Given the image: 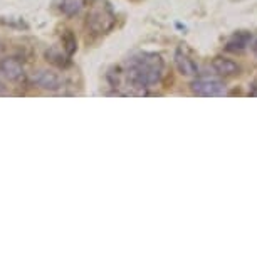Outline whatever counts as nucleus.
Returning a JSON list of instances; mask_svg holds the SVG:
<instances>
[{"mask_svg": "<svg viewBox=\"0 0 257 257\" xmlns=\"http://www.w3.org/2000/svg\"><path fill=\"white\" fill-rule=\"evenodd\" d=\"M163 59L155 52H140L128 61L126 79L135 89H147L157 86L163 77Z\"/></svg>", "mask_w": 257, "mask_h": 257, "instance_id": "1", "label": "nucleus"}, {"mask_svg": "<svg viewBox=\"0 0 257 257\" xmlns=\"http://www.w3.org/2000/svg\"><path fill=\"white\" fill-rule=\"evenodd\" d=\"M114 21L116 17L113 14V9L109 7V4L104 2L91 9L88 19H86V27L93 34H104L114 26Z\"/></svg>", "mask_w": 257, "mask_h": 257, "instance_id": "2", "label": "nucleus"}, {"mask_svg": "<svg viewBox=\"0 0 257 257\" xmlns=\"http://www.w3.org/2000/svg\"><path fill=\"white\" fill-rule=\"evenodd\" d=\"M31 81L36 86H39L41 89L51 91V93H56V91L64 88V77L54 71H49V69L34 71L31 76Z\"/></svg>", "mask_w": 257, "mask_h": 257, "instance_id": "3", "label": "nucleus"}, {"mask_svg": "<svg viewBox=\"0 0 257 257\" xmlns=\"http://www.w3.org/2000/svg\"><path fill=\"white\" fill-rule=\"evenodd\" d=\"M190 89L197 96H220L224 94L225 86L220 81L212 79V77H200L190 84Z\"/></svg>", "mask_w": 257, "mask_h": 257, "instance_id": "4", "label": "nucleus"}, {"mask_svg": "<svg viewBox=\"0 0 257 257\" xmlns=\"http://www.w3.org/2000/svg\"><path fill=\"white\" fill-rule=\"evenodd\" d=\"M0 72L9 81L24 79V67L21 64V61H17L16 57H6V59L0 61Z\"/></svg>", "mask_w": 257, "mask_h": 257, "instance_id": "5", "label": "nucleus"}, {"mask_svg": "<svg viewBox=\"0 0 257 257\" xmlns=\"http://www.w3.org/2000/svg\"><path fill=\"white\" fill-rule=\"evenodd\" d=\"M212 66L217 74H220L224 77L235 76V74H239V71H240L239 64L232 59H227V57H215V59L212 61Z\"/></svg>", "mask_w": 257, "mask_h": 257, "instance_id": "6", "label": "nucleus"}, {"mask_svg": "<svg viewBox=\"0 0 257 257\" xmlns=\"http://www.w3.org/2000/svg\"><path fill=\"white\" fill-rule=\"evenodd\" d=\"M175 66H177V69L185 76H197V72H198L197 62L193 61L192 57H188L187 54H183L182 51L175 52Z\"/></svg>", "mask_w": 257, "mask_h": 257, "instance_id": "7", "label": "nucleus"}, {"mask_svg": "<svg viewBox=\"0 0 257 257\" xmlns=\"http://www.w3.org/2000/svg\"><path fill=\"white\" fill-rule=\"evenodd\" d=\"M250 42H252V36L249 32H237L227 41L225 49L229 52H242L249 47Z\"/></svg>", "mask_w": 257, "mask_h": 257, "instance_id": "8", "label": "nucleus"}, {"mask_svg": "<svg viewBox=\"0 0 257 257\" xmlns=\"http://www.w3.org/2000/svg\"><path fill=\"white\" fill-rule=\"evenodd\" d=\"M56 6L61 14L72 17L81 12V9L84 7V0H56Z\"/></svg>", "mask_w": 257, "mask_h": 257, "instance_id": "9", "label": "nucleus"}, {"mask_svg": "<svg viewBox=\"0 0 257 257\" xmlns=\"http://www.w3.org/2000/svg\"><path fill=\"white\" fill-rule=\"evenodd\" d=\"M46 57L47 61L51 62V64H54L57 67H64L67 62H69V54L64 51V47H51L49 51L46 52Z\"/></svg>", "mask_w": 257, "mask_h": 257, "instance_id": "10", "label": "nucleus"}, {"mask_svg": "<svg viewBox=\"0 0 257 257\" xmlns=\"http://www.w3.org/2000/svg\"><path fill=\"white\" fill-rule=\"evenodd\" d=\"M62 47H64V51L69 56L74 54V51H76V37L72 36L71 31H66V34L62 36Z\"/></svg>", "mask_w": 257, "mask_h": 257, "instance_id": "11", "label": "nucleus"}, {"mask_svg": "<svg viewBox=\"0 0 257 257\" xmlns=\"http://www.w3.org/2000/svg\"><path fill=\"white\" fill-rule=\"evenodd\" d=\"M249 94H250V96H257V82H254V84L250 86Z\"/></svg>", "mask_w": 257, "mask_h": 257, "instance_id": "12", "label": "nucleus"}, {"mask_svg": "<svg viewBox=\"0 0 257 257\" xmlns=\"http://www.w3.org/2000/svg\"><path fill=\"white\" fill-rule=\"evenodd\" d=\"M252 51H254V54L257 56V39L254 41V44H252Z\"/></svg>", "mask_w": 257, "mask_h": 257, "instance_id": "13", "label": "nucleus"}, {"mask_svg": "<svg viewBox=\"0 0 257 257\" xmlns=\"http://www.w3.org/2000/svg\"><path fill=\"white\" fill-rule=\"evenodd\" d=\"M4 49H6V47H4L2 44H0V54H2V52H4Z\"/></svg>", "mask_w": 257, "mask_h": 257, "instance_id": "14", "label": "nucleus"}]
</instances>
